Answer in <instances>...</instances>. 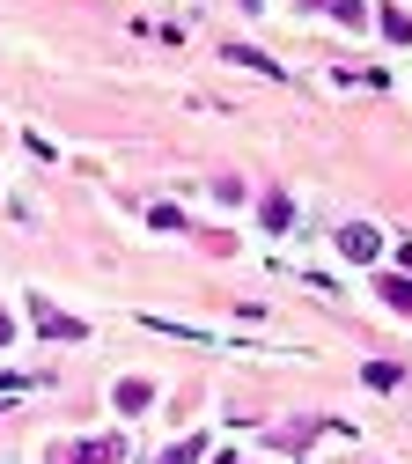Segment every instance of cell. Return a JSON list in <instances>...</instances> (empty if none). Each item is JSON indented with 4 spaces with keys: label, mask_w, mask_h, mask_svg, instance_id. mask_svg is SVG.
<instances>
[{
    "label": "cell",
    "mask_w": 412,
    "mask_h": 464,
    "mask_svg": "<svg viewBox=\"0 0 412 464\" xmlns=\"http://www.w3.org/2000/svg\"><path fill=\"white\" fill-rule=\"evenodd\" d=\"M383 295H390L398 310H412V280H390V287H383Z\"/></svg>",
    "instance_id": "cell-1"
},
{
    "label": "cell",
    "mask_w": 412,
    "mask_h": 464,
    "mask_svg": "<svg viewBox=\"0 0 412 464\" xmlns=\"http://www.w3.org/2000/svg\"><path fill=\"white\" fill-rule=\"evenodd\" d=\"M0 339H8V317H0Z\"/></svg>",
    "instance_id": "cell-2"
}]
</instances>
